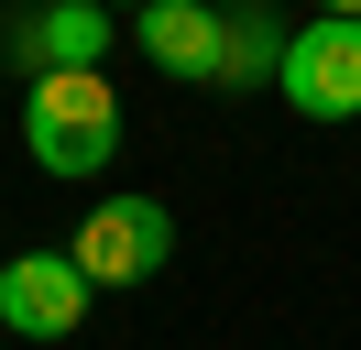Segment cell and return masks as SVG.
<instances>
[{"mask_svg": "<svg viewBox=\"0 0 361 350\" xmlns=\"http://www.w3.org/2000/svg\"><path fill=\"white\" fill-rule=\"evenodd\" d=\"M23 143H33V164L44 175H110V153H121V88L99 77H33L23 88Z\"/></svg>", "mask_w": 361, "mask_h": 350, "instance_id": "obj_1", "label": "cell"}, {"mask_svg": "<svg viewBox=\"0 0 361 350\" xmlns=\"http://www.w3.org/2000/svg\"><path fill=\"white\" fill-rule=\"evenodd\" d=\"M274 99H285L295 121H361V22L317 11L307 33L285 44V77H274Z\"/></svg>", "mask_w": 361, "mask_h": 350, "instance_id": "obj_2", "label": "cell"}, {"mask_svg": "<svg viewBox=\"0 0 361 350\" xmlns=\"http://www.w3.org/2000/svg\"><path fill=\"white\" fill-rule=\"evenodd\" d=\"M77 274L88 284H154L164 274V252H176V219L154 208V197H99L88 219H77Z\"/></svg>", "mask_w": 361, "mask_h": 350, "instance_id": "obj_3", "label": "cell"}, {"mask_svg": "<svg viewBox=\"0 0 361 350\" xmlns=\"http://www.w3.org/2000/svg\"><path fill=\"white\" fill-rule=\"evenodd\" d=\"M99 284L77 274V252H23V262H0V328L11 339H66L77 318H88Z\"/></svg>", "mask_w": 361, "mask_h": 350, "instance_id": "obj_4", "label": "cell"}, {"mask_svg": "<svg viewBox=\"0 0 361 350\" xmlns=\"http://www.w3.org/2000/svg\"><path fill=\"white\" fill-rule=\"evenodd\" d=\"M142 55L164 66V77L186 88H219V44H230V11H208V0H154V11H132Z\"/></svg>", "mask_w": 361, "mask_h": 350, "instance_id": "obj_5", "label": "cell"}, {"mask_svg": "<svg viewBox=\"0 0 361 350\" xmlns=\"http://www.w3.org/2000/svg\"><path fill=\"white\" fill-rule=\"evenodd\" d=\"M11 44H23L33 77H88V66L110 55V11H99V0H55V11H33Z\"/></svg>", "mask_w": 361, "mask_h": 350, "instance_id": "obj_6", "label": "cell"}, {"mask_svg": "<svg viewBox=\"0 0 361 350\" xmlns=\"http://www.w3.org/2000/svg\"><path fill=\"white\" fill-rule=\"evenodd\" d=\"M285 44H295V33H274V11H263V0H252V11H230L219 88H274V77H285Z\"/></svg>", "mask_w": 361, "mask_h": 350, "instance_id": "obj_7", "label": "cell"}, {"mask_svg": "<svg viewBox=\"0 0 361 350\" xmlns=\"http://www.w3.org/2000/svg\"><path fill=\"white\" fill-rule=\"evenodd\" d=\"M329 11H339V22H361V0H329Z\"/></svg>", "mask_w": 361, "mask_h": 350, "instance_id": "obj_8", "label": "cell"}, {"mask_svg": "<svg viewBox=\"0 0 361 350\" xmlns=\"http://www.w3.org/2000/svg\"><path fill=\"white\" fill-rule=\"evenodd\" d=\"M208 11H252V0H208Z\"/></svg>", "mask_w": 361, "mask_h": 350, "instance_id": "obj_9", "label": "cell"}, {"mask_svg": "<svg viewBox=\"0 0 361 350\" xmlns=\"http://www.w3.org/2000/svg\"><path fill=\"white\" fill-rule=\"evenodd\" d=\"M99 11H110V0H99ZM132 11H154V0H132Z\"/></svg>", "mask_w": 361, "mask_h": 350, "instance_id": "obj_10", "label": "cell"}]
</instances>
